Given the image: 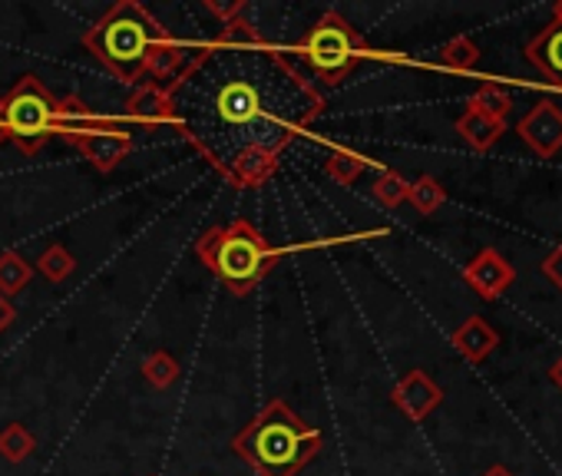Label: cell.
Wrapping results in <instances>:
<instances>
[{
	"instance_id": "obj_2",
	"label": "cell",
	"mask_w": 562,
	"mask_h": 476,
	"mask_svg": "<svg viewBox=\"0 0 562 476\" xmlns=\"http://www.w3.org/2000/svg\"><path fill=\"white\" fill-rule=\"evenodd\" d=\"M83 47L126 87H139L146 77L169 83L186 64V50L139 0H120L110 8L83 34Z\"/></svg>"
},
{
	"instance_id": "obj_1",
	"label": "cell",
	"mask_w": 562,
	"mask_h": 476,
	"mask_svg": "<svg viewBox=\"0 0 562 476\" xmlns=\"http://www.w3.org/2000/svg\"><path fill=\"white\" fill-rule=\"evenodd\" d=\"M172 126L225 179L248 149L285 152L322 113V90L238 18L166 83Z\"/></svg>"
},
{
	"instance_id": "obj_9",
	"label": "cell",
	"mask_w": 562,
	"mask_h": 476,
	"mask_svg": "<svg viewBox=\"0 0 562 476\" xmlns=\"http://www.w3.org/2000/svg\"><path fill=\"white\" fill-rule=\"evenodd\" d=\"M391 400H394V407H397L407 420L420 423V420H427V417L440 407L443 387H440L427 371H411V374H404V377L394 384Z\"/></svg>"
},
{
	"instance_id": "obj_25",
	"label": "cell",
	"mask_w": 562,
	"mask_h": 476,
	"mask_svg": "<svg viewBox=\"0 0 562 476\" xmlns=\"http://www.w3.org/2000/svg\"><path fill=\"white\" fill-rule=\"evenodd\" d=\"M539 272L562 292V246H555L546 259H542V265H539Z\"/></svg>"
},
{
	"instance_id": "obj_22",
	"label": "cell",
	"mask_w": 562,
	"mask_h": 476,
	"mask_svg": "<svg viewBox=\"0 0 562 476\" xmlns=\"http://www.w3.org/2000/svg\"><path fill=\"white\" fill-rule=\"evenodd\" d=\"M374 199L387 208H397L401 202H407V192H411V182L397 172V169H381L374 185H371Z\"/></svg>"
},
{
	"instance_id": "obj_29",
	"label": "cell",
	"mask_w": 562,
	"mask_h": 476,
	"mask_svg": "<svg viewBox=\"0 0 562 476\" xmlns=\"http://www.w3.org/2000/svg\"><path fill=\"white\" fill-rule=\"evenodd\" d=\"M8 139V126H4V100H0V143Z\"/></svg>"
},
{
	"instance_id": "obj_20",
	"label": "cell",
	"mask_w": 562,
	"mask_h": 476,
	"mask_svg": "<svg viewBox=\"0 0 562 476\" xmlns=\"http://www.w3.org/2000/svg\"><path fill=\"white\" fill-rule=\"evenodd\" d=\"M407 202L420 212V215H434L443 202H447V189L434 179V175H420L411 182Z\"/></svg>"
},
{
	"instance_id": "obj_13",
	"label": "cell",
	"mask_w": 562,
	"mask_h": 476,
	"mask_svg": "<svg viewBox=\"0 0 562 476\" xmlns=\"http://www.w3.org/2000/svg\"><path fill=\"white\" fill-rule=\"evenodd\" d=\"M496 344H499V335H496L480 315L467 318V321L453 331V348H457L460 358H467L470 364H480Z\"/></svg>"
},
{
	"instance_id": "obj_18",
	"label": "cell",
	"mask_w": 562,
	"mask_h": 476,
	"mask_svg": "<svg viewBox=\"0 0 562 476\" xmlns=\"http://www.w3.org/2000/svg\"><path fill=\"white\" fill-rule=\"evenodd\" d=\"M470 110H476V113H483V116H493V120L506 123V116H509V110H513V97H509L503 87H496V83H483V87L470 97Z\"/></svg>"
},
{
	"instance_id": "obj_28",
	"label": "cell",
	"mask_w": 562,
	"mask_h": 476,
	"mask_svg": "<svg viewBox=\"0 0 562 476\" xmlns=\"http://www.w3.org/2000/svg\"><path fill=\"white\" fill-rule=\"evenodd\" d=\"M483 476H513V469H506V466H490Z\"/></svg>"
},
{
	"instance_id": "obj_23",
	"label": "cell",
	"mask_w": 562,
	"mask_h": 476,
	"mask_svg": "<svg viewBox=\"0 0 562 476\" xmlns=\"http://www.w3.org/2000/svg\"><path fill=\"white\" fill-rule=\"evenodd\" d=\"M440 60H443V67H450L453 73H467V70H473V67L480 64V47H476L470 37H453V41L443 44Z\"/></svg>"
},
{
	"instance_id": "obj_8",
	"label": "cell",
	"mask_w": 562,
	"mask_h": 476,
	"mask_svg": "<svg viewBox=\"0 0 562 476\" xmlns=\"http://www.w3.org/2000/svg\"><path fill=\"white\" fill-rule=\"evenodd\" d=\"M516 133L539 159H552L562 149V110L549 100H539L516 123Z\"/></svg>"
},
{
	"instance_id": "obj_15",
	"label": "cell",
	"mask_w": 562,
	"mask_h": 476,
	"mask_svg": "<svg viewBox=\"0 0 562 476\" xmlns=\"http://www.w3.org/2000/svg\"><path fill=\"white\" fill-rule=\"evenodd\" d=\"M31 279H34V265L24 256H18V252L0 256V295L11 298V295L24 292L31 285Z\"/></svg>"
},
{
	"instance_id": "obj_10",
	"label": "cell",
	"mask_w": 562,
	"mask_h": 476,
	"mask_svg": "<svg viewBox=\"0 0 562 476\" xmlns=\"http://www.w3.org/2000/svg\"><path fill=\"white\" fill-rule=\"evenodd\" d=\"M513 279H516L513 265H509L496 249L476 252V256L467 262V269H463V282H467L480 298H486V302L499 298V295L513 285Z\"/></svg>"
},
{
	"instance_id": "obj_14",
	"label": "cell",
	"mask_w": 562,
	"mask_h": 476,
	"mask_svg": "<svg viewBox=\"0 0 562 476\" xmlns=\"http://www.w3.org/2000/svg\"><path fill=\"white\" fill-rule=\"evenodd\" d=\"M457 133L463 136V143L476 152H486L499 143V136L506 133V123L493 120V116H483L476 110H463V116L457 120Z\"/></svg>"
},
{
	"instance_id": "obj_4",
	"label": "cell",
	"mask_w": 562,
	"mask_h": 476,
	"mask_svg": "<svg viewBox=\"0 0 562 476\" xmlns=\"http://www.w3.org/2000/svg\"><path fill=\"white\" fill-rule=\"evenodd\" d=\"M195 256L238 298L251 295L281 262V249L268 246V238L241 215L199 235Z\"/></svg>"
},
{
	"instance_id": "obj_5",
	"label": "cell",
	"mask_w": 562,
	"mask_h": 476,
	"mask_svg": "<svg viewBox=\"0 0 562 476\" xmlns=\"http://www.w3.org/2000/svg\"><path fill=\"white\" fill-rule=\"evenodd\" d=\"M74 106V97L57 100L41 77L27 73L18 80V87L4 97V126H8V139L18 143L21 152L37 156L50 136H57V129L64 126L67 113Z\"/></svg>"
},
{
	"instance_id": "obj_3",
	"label": "cell",
	"mask_w": 562,
	"mask_h": 476,
	"mask_svg": "<svg viewBox=\"0 0 562 476\" xmlns=\"http://www.w3.org/2000/svg\"><path fill=\"white\" fill-rule=\"evenodd\" d=\"M232 450L258 476H299L318 456L322 433L274 397L235 433Z\"/></svg>"
},
{
	"instance_id": "obj_16",
	"label": "cell",
	"mask_w": 562,
	"mask_h": 476,
	"mask_svg": "<svg viewBox=\"0 0 562 476\" xmlns=\"http://www.w3.org/2000/svg\"><path fill=\"white\" fill-rule=\"evenodd\" d=\"M34 450H37V437L24 423H11L0 430V456L8 463H24V460H31Z\"/></svg>"
},
{
	"instance_id": "obj_19",
	"label": "cell",
	"mask_w": 562,
	"mask_h": 476,
	"mask_svg": "<svg viewBox=\"0 0 562 476\" xmlns=\"http://www.w3.org/2000/svg\"><path fill=\"white\" fill-rule=\"evenodd\" d=\"M364 169H368V159L358 156V152H351V149H331L328 159H325V172L338 185H351L355 179H361Z\"/></svg>"
},
{
	"instance_id": "obj_26",
	"label": "cell",
	"mask_w": 562,
	"mask_h": 476,
	"mask_svg": "<svg viewBox=\"0 0 562 476\" xmlns=\"http://www.w3.org/2000/svg\"><path fill=\"white\" fill-rule=\"evenodd\" d=\"M14 318H18V308L11 305V298L0 295V331L11 328V325H14Z\"/></svg>"
},
{
	"instance_id": "obj_11",
	"label": "cell",
	"mask_w": 562,
	"mask_h": 476,
	"mask_svg": "<svg viewBox=\"0 0 562 476\" xmlns=\"http://www.w3.org/2000/svg\"><path fill=\"white\" fill-rule=\"evenodd\" d=\"M526 60L549 77L552 83L562 87V4H555L549 27H542L529 44H526Z\"/></svg>"
},
{
	"instance_id": "obj_17",
	"label": "cell",
	"mask_w": 562,
	"mask_h": 476,
	"mask_svg": "<svg viewBox=\"0 0 562 476\" xmlns=\"http://www.w3.org/2000/svg\"><path fill=\"white\" fill-rule=\"evenodd\" d=\"M34 269L47 279V282H54V285H60V282H67L74 272H77V259L70 256V249L67 246H50V249H44V256L34 262Z\"/></svg>"
},
{
	"instance_id": "obj_24",
	"label": "cell",
	"mask_w": 562,
	"mask_h": 476,
	"mask_svg": "<svg viewBox=\"0 0 562 476\" xmlns=\"http://www.w3.org/2000/svg\"><path fill=\"white\" fill-rule=\"evenodd\" d=\"M205 11L215 14V21H222V27H225V24L245 18L248 4H245V0H205Z\"/></svg>"
},
{
	"instance_id": "obj_6",
	"label": "cell",
	"mask_w": 562,
	"mask_h": 476,
	"mask_svg": "<svg viewBox=\"0 0 562 476\" xmlns=\"http://www.w3.org/2000/svg\"><path fill=\"white\" fill-rule=\"evenodd\" d=\"M368 44L358 34V27L341 18L338 11H328L302 41L299 54L308 64V70L315 73V80L322 87H341L361 64Z\"/></svg>"
},
{
	"instance_id": "obj_27",
	"label": "cell",
	"mask_w": 562,
	"mask_h": 476,
	"mask_svg": "<svg viewBox=\"0 0 562 476\" xmlns=\"http://www.w3.org/2000/svg\"><path fill=\"white\" fill-rule=\"evenodd\" d=\"M549 381L562 390V358H555V364L549 367Z\"/></svg>"
},
{
	"instance_id": "obj_7",
	"label": "cell",
	"mask_w": 562,
	"mask_h": 476,
	"mask_svg": "<svg viewBox=\"0 0 562 476\" xmlns=\"http://www.w3.org/2000/svg\"><path fill=\"white\" fill-rule=\"evenodd\" d=\"M57 136H64L70 146H77L83 152V159H90V166L100 172H113L136 146L133 133L126 126H120L110 116L90 113L80 97H74V106H70L64 126L57 129Z\"/></svg>"
},
{
	"instance_id": "obj_12",
	"label": "cell",
	"mask_w": 562,
	"mask_h": 476,
	"mask_svg": "<svg viewBox=\"0 0 562 476\" xmlns=\"http://www.w3.org/2000/svg\"><path fill=\"white\" fill-rule=\"evenodd\" d=\"M126 116L139 126L172 123V97H169L166 83L143 80L139 87H133V93L126 97Z\"/></svg>"
},
{
	"instance_id": "obj_21",
	"label": "cell",
	"mask_w": 562,
	"mask_h": 476,
	"mask_svg": "<svg viewBox=\"0 0 562 476\" xmlns=\"http://www.w3.org/2000/svg\"><path fill=\"white\" fill-rule=\"evenodd\" d=\"M139 371H143V377H146L153 387L166 390V387H172L176 377H179V361H176L169 351H153V354L143 358Z\"/></svg>"
}]
</instances>
